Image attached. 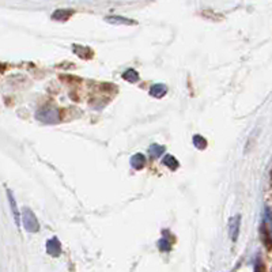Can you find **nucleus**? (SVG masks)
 Instances as JSON below:
<instances>
[{
	"label": "nucleus",
	"mask_w": 272,
	"mask_h": 272,
	"mask_svg": "<svg viewBox=\"0 0 272 272\" xmlns=\"http://www.w3.org/2000/svg\"><path fill=\"white\" fill-rule=\"evenodd\" d=\"M146 162H147V161H146V157H144V155L140 153L132 155V157H131V161H130L131 166H132V168L136 170H140L142 168H144Z\"/></svg>",
	"instance_id": "423d86ee"
},
{
	"label": "nucleus",
	"mask_w": 272,
	"mask_h": 272,
	"mask_svg": "<svg viewBox=\"0 0 272 272\" xmlns=\"http://www.w3.org/2000/svg\"><path fill=\"white\" fill-rule=\"evenodd\" d=\"M192 143H193V146L198 148V150H204V148L207 147V140L204 139L203 136H200V135L193 136Z\"/></svg>",
	"instance_id": "4468645a"
},
{
	"label": "nucleus",
	"mask_w": 272,
	"mask_h": 272,
	"mask_svg": "<svg viewBox=\"0 0 272 272\" xmlns=\"http://www.w3.org/2000/svg\"><path fill=\"white\" fill-rule=\"evenodd\" d=\"M105 21L109 23H113V25H136V21H132V19L124 17H106Z\"/></svg>",
	"instance_id": "9d476101"
},
{
	"label": "nucleus",
	"mask_w": 272,
	"mask_h": 272,
	"mask_svg": "<svg viewBox=\"0 0 272 272\" xmlns=\"http://www.w3.org/2000/svg\"><path fill=\"white\" fill-rule=\"evenodd\" d=\"M35 119L44 123V124H57L60 121V112L59 109L52 106V105H46L37 110L35 113Z\"/></svg>",
	"instance_id": "f257e3e1"
},
{
	"label": "nucleus",
	"mask_w": 272,
	"mask_h": 272,
	"mask_svg": "<svg viewBox=\"0 0 272 272\" xmlns=\"http://www.w3.org/2000/svg\"><path fill=\"white\" fill-rule=\"evenodd\" d=\"M123 79H125L130 83H136L139 80V74L136 72L135 69H127L123 74Z\"/></svg>",
	"instance_id": "ddd939ff"
},
{
	"label": "nucleus",
	"mask_w": 272,
	"mask_h": 272,
	"mask_svg": "<svg viewBox=\"0 0 272 272\" xmlns=\"http://www.w3.org/2000/svg\"><path fill=\"white\" fill-rule=\"evenodd\" d=\"M162 164H164L166 168H169L170 170H177L178 169V166H180V162H178L173 155H165L164 159H162Z\"/></svg>",
	"instance_id": "9b49d317"
},
{
	"label": "nucleus",
	"mask_w": 272,
	"mask_h": 272,
	"mask_svg": "<svg viewBox=\"0 0 272 272\" xmlns=\"http://www.w3.org/2000/svg\"><path fill=\"white\" fill-rule=\"evenodd\" d=\"M158 248L159 250H162V252H170L171 249V245H170L169 239H166V238H161L158 241Z\"/></svg>",
	"instance_id": "2eb2a0df"
},
{
	"label": "nucleus",
	"mask_w": 272,
	"mask_h": 272,
	"mask_svg": "<svg viewBox=\"0 0 272 272\" xmlns=\"http://www.w3.org/2000/svg\"><path fill=\"white\" fill-rule=\"evenodd\" d=\"M74 14L72 10H56V11L53 12V15L52 18L55 19V21H60V22H64V21H68L69 17Z\"/></svg>",
	"instance_id": "1a4fd4ad"
},
{
	"label": "nucleus",
	"mask_w": 272,
	"mask_h": 272,
	"mask_svg": "<svg viewBox=\"0 0 272 272\" xmlns=\"http://www.w3.org/2000/svg\"><path fill=\"white\" fill-rule=\"evenodd\" d=\"M166 93H168V87H166V85H162V83L151 86V89H150V96L154 97V98H162Z\"/></svg>",
	"instance_id": "6e6552de"
},
{
	"label": "nucleus",
	"mask_w": 272,
	"mask_h": 272,
	"mask_svg": "<svg viewBox=\"0 0 272 272\" xmlns=\"http://www.w3.org/2000/svg\"><path fill=\"white\" fill-rule=\"evenodd\" d=\"M22 222L23 226L29 233H37L40 230V223L30 208H23L22 210Z\"/></svg>",
	"instance_id": "f03ea898"
},
{
	"label": "nucleus",
	"mask_w": 272,
	"mask_h": 272,
	"mask_svg": "<svg viewBox=\"0 0 272 272\" xmlns=\"http://www.w3.org/2000/svg\"><path fill=\"white\" fill-rule=\"evenodd\" d=\"M261 233H263V238L267 245H272V211L267 208L264 212V219H263V225H261Z\"/></svg>",
	"instance_id": "7ed1b4c3"
},
{
	"label": "nucleus",
	"mask_w": 272,
	"mask_h": 272,
	"mask_svg": "<svg viewBox=\"0 0 272 272\" xmlns=\"http://www.w3.org/2000/svg\"><path fill=\"white\" fill-rule=\"evenodd\" d=\"M7 195H8V202H10V205H11V211H12V214H14L15 223H17V226L19 227V225H21V215H19V211H18L15 199H14V196H12L11 191H7Z\"/></svg>",
	"instance_id": "0eeeda50"
},
{
	"label": "nucleus",
	"mask_w": 272,
	"mask_h": 272,
	"mask_svg": "<svg viewBox=\"0 0 272 272\" xmlns=\"http://www.w3.org/2000/svg\"><path fill=\"white\" fill-rule=\"evenodd\" d=\"M46 252L51 256H55V257H57V256L62 253V244H60V241L56 237L48 239V242H46Z\"/></svg>",
	"instance_id": "20e7f679"
},
{
	"label": "nucleus",
	"mask_w": 272,
	"mask_h": 272,
	"mask_svg": "<svg viewBox=\"0 0 272 272\" xmlns=\"http://www.w3.org/2000/svg\"><path fill=\"white\" fill-rule=\"evenodd\" d=\"M148 153H150V155H151L153 158H159V157L165 153V147L164 146H159L157 143H153V144L148 147Z\"/></svg>",
	"instance_id": "f8f14e48"
},
{
	"label": "nucleus",
	"mask_w": 272,
	"mask_h": 272,
	"mask_svg": "<svg viewBox=\"0 0 272 272\" xmlns=\"http://www.w3.org/2000/svg\"><path fill=\"white\" fill-rule=\"evenodd\" d=\"M239 223H241L239 215L234 216L232 221H230V223H229V234H230L232 241H237L238 232H239Z\"/></svg>",
	"instance_id": "39448f33"
}]
</instances>
